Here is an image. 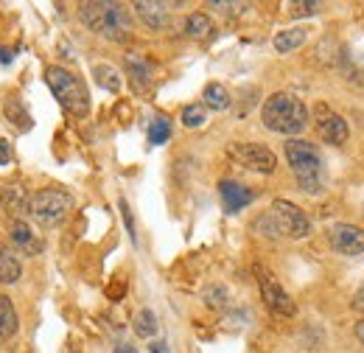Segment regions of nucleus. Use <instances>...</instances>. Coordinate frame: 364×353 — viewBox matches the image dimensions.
<instances>
[{
	"mask_svg": "<svg viewBox=\"0 0 364 353\" xmlns=\"http://www.w3.org/2000/svg\"><path fill=\"white\" fill-rule=\"evenodd\" d=\"M118 205H121V214H124V224H127V230H129V238H132V241H137V236H135V219H132V211H129V205H127L124 199H121Z\"/></svg>",
	"mask_w": 364,
	"mask_h": 353,
	"instance_id": "obj_29",
	"label": "nucleus"
},
{
	"mask_svg": "<svg viewBox=\"0 0 364 353\" xmlns=\"http://www.w3.org/2000/svg\"><path fill=\"white\" fill-rule=\"evenodd\" d=\"M356 337H359V342H364V320L356 322Z\"/></svg>",
	"mask_w": 364,
	"mask_h": 353,
	"instance_id": "obj_33",
	"label": "nucleus"
},
{
	"mask_svg": "<svg viewBox=\"0 0 364 353\" xmlns=\"http://www.w3.org/2000/svg\"><path fill=\"white\" fill-rule=\"evenodd\" d=\"M11 160V146H9V140H0V166H6Z\"/></svg>",
	"mask_w": 364,
	"mask_h": 353,
	"instance_id": "obj_30",
	"label": "nucleus"
},
{
	"mask_svg": "<svg viewBox=\"0 0 364 353\" xmlns=\"http://www.w3.org/2000/svg\"><path fill=\"white\" fill-rule=\"evenodd\" d=\"M149 351L151 353H168V345H166V342H151V345H149Z\"/></svg>",
	"mask_w": 364,
	"mask_h": 353,
	"instance_id": "obj_32",
	"label": "nucleus"
},
{
	"mask_svg": "<svg viewBox=\"0 0 364 353\" xmlns=\"http://www.w3.org/2000/svg\"><path fill=\"white\" fill-rule=\"evenodd\" d=\"M70 208H73V196L65 194V191H56V188H46V191L31 194V202H28V214L43 227L62 224L65 216L70 214Z\"/></svg>",
	"mask_w": 364,
	"mask_h": 353,
	"instance_id": "obj_5",
	"label": "nucleus"
},
{
	"mask_svg": "<svg viewBox=\"0 0 364 353\" xmlns=\"http://www.w3.org/2000/svg\"><path fill=\"white\" fill-rule=\"evenodd\" d=\"M205 303H208L210 309H225V306H228V289H225V286H210V289L205 292Z\"/></svg>",
	"mask_w": 364,
	"mask_h": 353,
	"instance_id": "obj_26",
	"label": "nucleus"
},
{
	"mask_svg": "<svg viewBox=\"0 0 364 353\" xmlns=\"http://www.w3.org/2000/svg\"><path fill=\"white\" fill-rule=\"evenodd\" d=\"M6 118L11 121V124H17V130H28L34 121L28 118V112H26V107H23V101L20 98H6Z\"/></svg>",
	"mask_w": 364,
	"mask_h": 353,
	"instance_id": "obj_21",
	"label": "nucleus"
},
{
	"mask_svg": "<svg viewBox=\"0 0 364 353\" xmlns=\"http://www.w3.org/2000/svg\"><path fill=\"white\" fill-rule=\"evenodd\" d=\"M328 244L342 255H362L364 253V227L356 224H331Z\"/></svg>",
	"mask_w": 364,
	"mask_h": 353,
	"instance_id": "obj_9",
	"label": "nucleus"
},
{
	"mask_svg": "<svg viewBox=\"0 0 364 353\" xmlns=\"http://www.w3.org/2000/svg\"><path fill=\"white\" fill-rule=\"evenodd\" d=\"M228 152L232 160H238V163L247 166L250 172L272 174L274 169H277V157L272 154V149H267V146H261V143H232Z\"/></svg>",
	"mask_w": 364,
	"mask_h": 353,
	"instance_id": "obj_7",
	"label": "nucleus"
},
{
	"mask_svg": "<svg viewBox=\"0 0 364 353\" xmlns=\"http://www.w3.org/2000/svg\"><path fill=\"white\" fill-rule=\"evenodd\" d=\"M9 236H11V244L17 247V250H23L26 255H37V253H43V238L31 230V224L23 219H14L9 224Z\"/></svg>",
	"mask_w": 364,
	"mask_h": 353,
	"instance_id": "obj_11",
	"label": "nucleus"
},
{
	"mask_svg": "<svg viewBox=\"0 0 364 353\" xmlns=\"http://www.w3.org/2000/svg\"><path fill=\"white\" fill-rule=\"evenodd\" d=\"M255 275H258V289H261V297H264V303H267V309L277 314V317H291L297 306H294V300L286 295V289L274 280L272 272H267V269H255Z\"/></svg>",
	"mask_w": 364,
	"mask_h": 353,
	"instance_id": "obj_8",
	"label": "nucleus"
},
{
	"mask_svg": "<svg viewBox=\"0 0 364 353\" xmlns=\"http://www.w3.org/2000/svg\"><path fill=\"white\" fill-rule=\"evenodd\" d=\"M205 104L210 107V110H228L230 107V93L225 85H208L205 88Z\"/></svg>",
	"mask_w": 364,
	"mask_h": 353,
	"instance_id": "obj_23",
	"label": "nucleus"
},
{
	"mask_svg": "<svg viewBox=\"0 0 364 353\" xmlns=\"http://www.w3.org/2000/svg\"><path fill=\"white\" fill-rule=\"evenodd\" d=\"M137 11V17L149 26V28H154V31H163L168 23H171V14H168V6L166 3H154V0H137L135 6H132Z\"/></svg>",
	"mask_w": 364,
	"mask_h": 353,
	"instance_id": "obj_12",
	"label": "nucleus"
},
{
	"mask_svg": "<svg viewBox=\"0 0 364 353\" xmlns=\"http://www.w3.org/2000/svg\"><path fill=\"white\" fill-rule=\"evenodd\" d=\"M210 9H219L225 14H241L247 9V3H228V0H210Z\"/></svg>",
	"mask_w": 364,
	"mask_h": 353,
	"instance_id": "obj_27",
	"label": "nucleus"
},
{
	"mask_svg": "<svg viewBox=\"0 0 364 353\" xmlns=\"http://www.w3.org/2000/svg\"><path fill=\"white\" fill-rule=\"evenodd\" d=\"M286 160L291 166V172L297 176V185L306 194H319L322 191V157L319 149L306 143V140H286Z\"/></svg>",
	"mask_w": 364,
	"mask_h": 353,
	"instance_id": "obj_3",
	"label": "nucleus"
},
{
	"mask_svg": "<svg viewBox=\"0 0 364 353\" xmlns=\"http://www.w3.org/2000/svg\"><path fill=\"white\" fill-rule=\"evenodd\" d=\"M219 196H222V205H225L228 214H238L241 208H247L255 199V194L247 185L235 182V179H222L219 182Z\"/></svg>",
	"mask_w": 364,
	"mask_h": 353,
	"instance_id": "obj_10",
	"label": "nucleus"
},
{
	"mask_svg": "<svg viewBox=\"0 0 364 353\" xmlns=\"http://www.w3.org/2000/svg\"><path fill=\"white\" fill-rule=\"evenodd\" d=\"M182 124H185L188 130L202 127V124H205V107H202V104H191V107H185V110H182Z\"/></svg>",
	"mask_w": 364,
	"mask_h": 353,
	"instance_id": "obj_25",
	"label": "nucleus"
},
{
	"mask_svg": "<svg viewBox=\"0 0 364 353\" xmlns=\"http://www.w3.org/2000/svg\"><path fill=\"white\" fill-rule=\"evenodd\" d=\"M272 224L277 230V236H286V238H306L311 233V221L309 216L294 205V202H286V199H274L272 202Z\"/></svg>",
	"mask_w": 364,
	"mask_h": 353,
	"instance_id": "obj_6",
	"label": "nucleus"
},
{
	"mask_svg": "<svg viewBox=\"0 0 364 353\" xmlns=\"http://www.w3.org/2000/svg\"><path fill=\"white\" fill-rule=\"evenodd\" d=\"M92 76H95V82L101 88L109 90V93H121V88H124V79H121V73L112 65H95L92 68Z\"/></svg>",
	"mask_w": 364,
	"mask_h": 353,
	"instance_id": "obj_18",
	"label": "nucleus"
},
{
	"mask_svg": "<svg viewBox=\"0 0 364 353\" xmlns=\"http://www.w3.org/2000/svg\"><path fill=\"white\" fill-rule=\"evenodd\" d=\"M79 17L90 31L112 40V43H124L132 34V17H129L127 6H121V3L87 0L79 6Z\"/></svg>",
	"mask_w": 364,
	"mask_h": 353,
	"instance_id": "obj_1",
	"label": "nucleus"
},
{
	"mask_svg": "<svg viewBox=\"0 0 364 353\" xmlns=\"http://www.w3.org/2000/svg\"><path fill=\"white\" fill-rule=\"evenodd\" d=\"M23 275V264L11 250H0V283H17Z\"/></svg>",
	"mask_w": 364,
	"mask_h": 353,
	"instance_id": "obj_16",
	"label": "nucleus"
},
{
	"mask_svg": "<svg viewBox=\"0 0 364 353\" xmlns=\"http://www.w3.org/2000/svg\"><path fill=\"white\" fill-rule=\"evenodd\" d=\"M309 31L306 28H286L280 34H274V51L277 53H289V51H297L300 45L306 43Z\"/></svg>",
	"mask_w": 364,
	"mask_h": 353,
	"instance_id": "obj_17",
	"label": "nucleus"
},
{
	"mask_svg": "<svg viewBox=\"0 0 364 353\" xmlns=\"http://www.w3.org/2000/svg\"><path fill=\"white\" fill-rule=\"evenodd\" d=\"M317 135L325 143H331V146H342L348 140V124H345L342 115L328 112V115H322L317 121Z\"/></svg>",
	"mask_w": 364,
	"mask_h": 353,
	"instance_id": "obj_13",
	"label": "nucleus"
},
{
	"mask_svg": "<svg viewBox=\"0 0 364 353\" xmlns=\"http://www.w3.org/2000/svg\"><path fill=\"white\" fill-rule=\"evenodd\" d=\"M132 325H135V334L137 337H143V339H151V337L157 334V317L151 314V309L137 311L135 320H132Z\"/></svg>",
	"mask_w": 364,
	"mask_h": 353,
	"instance_id": "obj_22",
	"label": "nucleus"
},
{
	"mask_svg": "<svg viewBox=\"0 0 364 353\" xmlns=\"http://www.w3.org/2000/svg\"><path fill=\"white\" fill-rule=\"evenodd\" d=\"M17 325H20V320H17L14 303H11L6 295H0V342L11 339V337L17 334Z\"/></svg>",
	"mask_w": 364,
	"mask_h": 353,
	"instance_id": "obj_15",
	"label": "nucleus"
},
{
	"mask_svg": "<svg viewBox=\"0 0 364 353\" xmlns=\"http://www.w3.org/2000/svg\"><path fill=\"white\" fill-rule=\"evenodd\" d=\"M0 199H3L6 211H11L14 216H26V214H28L31 194H28L26 188H20V185H6L3 194H0Z\"/></svg>",
	"mask_w": 364,
	"mask_h": 353,
	"instance_id": "obj_14",
	"label": "nucleus"
},
{
	"mask_svg": "<svg viewBox=\"0 0 364 353\" xmlns=\"http://www.w3.org/2000/svg\"><path fill=\"white\" fill-rule=\"evenodd\" d=\"M46 79H48L50 93L56 95V101H59L70 115L85 118V115L90 112V93H87L85 82H82L76 73H70V70L53 65V68H48Z\"/></svg>",
	"mask_w": 364,
	"mask_h": 353,
	"instance_id": "obj_4",
	"label": "nucleus"
},
{
	"mask_svg": "<svg viewBox=\"0 0 364 353\" xmlns=\"http://www.w3.org/2000/svg\"><path fill=\"white\" fill-rule=\"evenodd\" d=\"M264 127L277 135H300L309 127V107L291 93H272L261 110Z\"/></svg>",
	"mask_w": 364,
	"mask_h": 353,
	"instance_id": "obj_2",
	"label": "nucleus"
},
{
	"mask_svg": "<svg viewBox=\"0 0 364 353\" xmlns=\"http://www.w3.org/2000/svg\"><path fill=\"white\" fill-rule=\"evenodd\" d=\"M353 309L364 311V283H362V286H359V292L353 295Z\"/></svg>",
	"mask_w": 364,
	"mask_h": 353,
	"instance_id": "obj_31",
	"label": "nucleus"
},
{
	"mask_svg": "<svg viewBox=\"0 0 364 353\" xmlns=\"http://www.w3.org/2000/svg\"><path fill=\"white\" fill-rule=\"evenodd\" d=\"M115 353H137V351L132 348V345H118V348H115Z\"/></svg>",
	"mask_w": 364,
	"mask_h": 353,
	"instance_id": "obj_34",
	"label": "nucleus"
},
{
	"mask_svg": "<svg viewBox=\"0 0 364 353\" xmlns=\"http://www.w3.org/2000/svg\"><path fill=\"white\" fill-rule=\"evenodd\" d=\"M171 137V121L168 118H154L149 127V143L151 146H163Z\"/></svg>",
	"mask_w": 364,
	"mask_h": 353,
	"instance_id": "obj_24",
	"label": "nucleus"
},
{
	"mask_svg": "<svg viewBox=\"0 0 364 353\" xmlns=\"http://www.w3.org/2000/svg\"><path fill=\"white\" fill-rule=\"evenodd\" d=\"M185 31L191 34V37H210L213 34V23H210V17L205 14V11H193L188 20H185Z\"/></svg>",
	"mask_w": 364,
	"mask_h": 353,
	"instance_id": "obj_19",
	"label": "nucleus"
},
{
	"mask_svg": "<svg viewBox=\"0 0 364 353\" xmlns=\"http://www.w3.org/2000/svg\"><path fill=\"white\" fill-rule=\"evenodd\" d=\"M291 14L294 17H306V14H317V9H322L319 3H291Z\"/></svg>",
	"mask_w": 364,
	"mask_h": 353,
	"instance_id": "obj_28",
	"label": "nucleus"
},
{
	"mask_svg": "<svg viewBox=\"0 0 364 353\" xmlns=\"http://www.w3.org/2000/svg\"><path fill=\"white\" fill-rule=\"evenodd\" d=\"M0 62L6 65V62H11V53H6V51H0Z\"/></svg>",
	"mask_w": 364,
	"mask_h": 353,
	"instance_id": "obj_35",
	"label": "nucleus"
},
{
	"mask_svg": "<svg viewBox=\"0 0 364 353\" xmlns=\"http://www.w3.org/2000/svg\"><path fill=\"white\" fill-rule=\"evenodd\" d=\"M127 73H129V79H135L137 85H149V79H151V65H149L143 56L129 53V56H127Z\"/></svg>",
	"mask_w": 364,
	"mask_h": 353,
	"instance_id": "obj_20",
	"label": "nucleus"
}]
</instances>
